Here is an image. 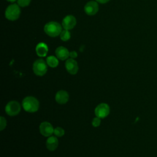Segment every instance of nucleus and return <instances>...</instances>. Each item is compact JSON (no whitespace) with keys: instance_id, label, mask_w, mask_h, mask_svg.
<instances>
[{"instance_id":"obj_1","label":"nucleus","mask_w":157,"mask_h":157,"mask_svg":"<svg viewBox=\"0 0 157 157\" xmlns=\"http://www.w3.org/2000/svg\"><path fill=\"white\" fill-rule=\"evenodd\" d=\"M22 106L24 110L29 113L36 112L39 107L38 100L33 96H27L22 101Z\"/></svg>"},{"instance_id":"obj_2","label":"nucleus","mask_w":157,"mask_h":157,"mask_svg":"<svg viewBox=\"0 0 157 157\" xmlns=\"http://www.w3.org/2000/svg\"><path fill=\"white\" fill-rule=\"evenodd\" d=\"M44 29L48 36L55 37L60 34L62 31V26L56 21H50L45 24Z\"/></svg>"},{"instance_id":"obj_3","label":"nucleus","mask_w":157,"mask_h":157,"mask_svg":"<svg viewBox=\"0 0 157 157\" xmlns=\"http://www.w3.org/2000/svg\"><path fill=\"white\" fill-rule=\"evenodd\" d=\"M20 13V6L17 4H12L7 7L5 12V17L9 20L14 21L19 18Z\"/></svg>"},{"instance_id":"obj_4","label":"nucleus","mask_w":157,"mask_h":157,"mask_svg":"<svg viewBox=\"0 0 157 157\" xmlns=\"http://www.w3.org/2000/svg\"><path fill=\"white\" fill-rule=\"evenodd\" d=\"M33 70L34 73L38 76L45 75L47 71V64L42 59L36 60L33 65Z\"/></svg>"},{"instance_id":"obj_5","label":"nucleus","mask_w":157,"mask_h":157,"mask_svg":"<svg viewBox=\"0 0 157 157\" xmlns=\"http://www.w3.org/2000/svg\"><path fill=\"white\" fill-rule=\"evenodd\" d=\"M21 110L20 104L15 101L9 102L5 108L6 113L10 116H15L19 113Z\"/></svg>"},{"instance_id":"obj_6","label":"nucleus","mask_w":157,"mask_h":157,"mask_svg":"<svg viewBox=\"0 0 157 157\" xmlns=\"http://www.w3.org/2000/svg\"><path fill=\"white\" fill-rule=\"evenodd\" d=\"M110 112V107L105 103H101L97 105L94 110L95 115L99 118H104L108 116Z\"/></svg>"},{"instance_id":"obj_7","label":"nucleus","mask_w":157,"mask_h":157,"mask_svg":"<svg viewBox=\"0 0 157 157\" xmlns=\"http://www.w3.org/2000/svg\"><path fill=\"white\" fill-rule=\"evenodd\" d=\"M39 131L42 136L45 137H50L53 133L54 129L49 122L44 121L40 124Z\"/></svg>"},{"instance_id":"obj_8","label":"nucleus","mask_w":157,"mask_h":157,"mask_svg":"<svg viewBox=\"0 0 157 157\" xmlns=\"http://www.w3.org/2000/svg\"><path fill=\"white\" fill-rule=\"evenodd\" d=\"M99 10V6L96 1H91L88 2L85 7L84 10L85 12L88 15H95Z\"/></svg>"},{"instance_id":"obj_9","label":"nucleus","mask_w":157,"mask_h":157,"mask_svg":"<svg viewBox=\"0 0 157 157\" xmlns=\"http://www.w3.org/2000/svg\"><path fill=\"white\" fill-rule=\"evenodd\" d=\"M76 23L75 18L73 15H68L63 18L62 21V26L65 29L70 30L74 28Z\"/></svg>"},{"instance_id":"obj_10","label":"nucleus","mask_w":157,"mask_h":157,"mask_svg":"<svg viewBox=\"0 0 157 157\" xmlns=\"http://www.w3.org/2000/svg\"><path fill=\"white\" fill-rule=\"evenodd\" d=\"M65 67L67 71L72 75L77 74L78 70V66L77 61L72 58L67 59L65 63Z\"/></svg>"},{"instance_id":"obj_11","label":"nucleus","mask_w":157,"mask_h":157,"mask_svg":"<svg viewBox=\"0 0 157 157\" xmlns=\"http://www.w3.org/2000/svg\"><path fill=\"white\" fill-rule=\"evenodd\" d=\"M55 100L60 104L66 103L69 100V94L67 92L64 90H60L58 91L55 95Z\"/></svg>"},{"instance_id":"obj_12","label":"nucleus","mask_w":157,"mask_h":157,"mask_svg":"<svg viewBox=\"0 0 157 157\" xmlns=\"http://www.w3.org/2000/svg\"><path fill=\"white\" fill-rule=\"evenodd\" d=\"M55 54L56 57L61 60H65L67 59L69 56V52L68 50L63 46H59L56 49Z\"/></svg>"},{"instance_id":"obj_13","label":"nucleus","mask_w":157,"mask_h":157,"mask_svg":"<svg viewBox=\"0 0 157 157\" xmlns=\"http://www.w3.org/2000/svg\"><path fill=\"white\" fill-rule=\"evenodd\" d=\"M48 47L46 44L44 42L39 43L36 47V52L37 55L40 57H44L48 53Z\"/></svg>"},{"instance_id":"obj_14","label":"nucleus","mask_w":157,"mask_h":157,"mask_svg":"<svg viewBox=\"0 0 157 157\" xmlns=\"http://www.w3.org/2000/svg\"><path fill=\"white\" fill-rule=\"evenodd\" d=\"M58 145V140L55 136H50L46 141V147L50 151H54Z\"/></svg>"},{"instance_id":"obj_15","label":"nucleus","mask_w":157,"mask_h":157,"mask_svg":"<svg viewBox=\"0 0 157 157\" xmlns=\"http://www.w3.org/2000/svg\"><path fill=\"white\" fill-rule=\"evenodd\" d=\"M58 58L54 56H49L47 58L46 62L48 66L51 67H56L58 65Z\"/></svg>"},{"instance_id":"obj_16","label":"nucleus","mask_w":157,"mask_h":157,"mask_svg":"<svg viewBox=\"0 0 157 157\" xmlns=\"http://www.w3.org/2000/svg\"><path fill=\"white\" fill-rule=\"evenodd\" d=\"M59 36H60L61 39L63 41H67V40H69L70 38H71V33L69 31V30L64 29L61 32V33L59 34Z\"/></svg>"},{"instance_id":"obj_17","label":"nucleus","mask_w":157,"mask_h":157,"mask_svg":"<svg viewBox=\"0 0 157 157\" xmlns=\"http://www.w3.org/2000/svg\"><path fill=\"white\" fill-rule=\"evenodd\" d=\"M53 133L57 137H62L64 134V130L61 127H57L54 129Z\"/></svg>"},{"instance_id":"obj_18","label":"nucleus","mask_w":157,"mask_h":157,"mask_svg":"<svg viewBox=\"0 0 157 157\" xmlns=\"http://www.w3.org/2000/svg\"><path fill=\"white\" fill-rule=\"evenodd\" d=\"M31 2V0H17V4L20 7H25L28 6Z\"/></svg>"},{"instance_id":"obj_19","label":"nucleus","mask_w":157,"mask_h":157,"mask_svg":"<svg viewBox=\"0 0 157 157\" xmlns=\"http://www.w3.org/2000/svg\"><path fill=\"white\" fill-rule=\"evenodd\" d=\"M6 120L3 117H1L0 118V129L2 131L6 126Z\"/></svg>"},{"instance_id":"obj_20","label":"nucleus","mask_w":157,"mask_h":157,"mask_svg":"<svg viewBox=\"0 0 157 157\" xmlns=\"http://www.w3.org/2000/svg\"><path fill=\"white\" fill-rule=\"evenodd\" d=\"M101 124V118L98 117L94 118L92 120V125L94 127H98Z\"/></svg>"},{"instance_id":"obj_21","label":"nucleus","mask_w":157,"mask_h":157,"mask_svg":"<svg viewBox=\"0 0 157 157\" xmlns=\"http://www.w3.org/2000/svg\"><path fill=\"white\" fill-rule=\"evenodd\" d=\"M69 56L71 57V58L74 59L75 58H77V53L75 51H72L71 52H69Z\"/></svg>"},{"instance_id":"obj_22","label":"nucleus","mask_w":157,"mask_h":157,"mask_svg":"<svg viewBox=\"0 0 157 157\" xmlns=\"http://www.w3.org/2000/svg\"><path fill=\"white\" fill-rule=\"evenodd\" d=\"M110 0H96V2H99V3H101V4H105L107 2H109Z\"/></svg>"},{"instance_id":"obj_23","label":"nucleus","mask_w":157,"mask_h":157,"mask_svg":"<svg viewBox=\"0 0 157 157\" xmlns=\"http://www.w3.org/2000/svg\"><path fill=\"white\" fill-rule=\"evenodd\" d=\"M8 2H15L16 0H7Z\"/></svg>"}]
</instances>
